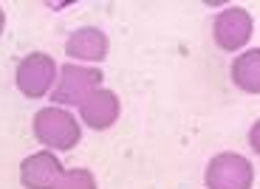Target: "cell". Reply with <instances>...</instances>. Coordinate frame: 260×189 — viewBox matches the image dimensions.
<instances>
[{"label":"cell","mask_w":260,"mask_h":189,"mask_svg":"<svg viewBox=\"0 0 260 189\" xmlns=\"http://www.w3.org/2000/svg\"><path fill=\"white\" fill-rule=\"evenodd\" d=\"M102 71L99 68H85V65H62L59 79L51 91L54 107H68V104H82L99 85H102Z\"/></svg>","instance_id":"obj_2"},{"label":"cell","mask_w":260,"mask_h":189,"mask_svg":"<svg viewBox=\"0 0 260 189\" xmlns=\"http://www.w3.org/2000/svg\"><path fill=\"white\" fill-rule=\"evenodd\" d=\"M59 178H62V164L48 150L34 153L20 164V183L26 189H57Z\"/></svg>","instance_id":"obj_6"},{"label":"cell","mask_w":260,"mask_h":189,"mask_svg":"<svg viewBox=\"0 0 260 189\" xmlns=\"http://www.w3.org/2000/svg\"><path fill=\"white\" fill-rule=\"evenodd\" d=\"M119 96L113 91H105V88H96L91 96L79 104V116L82 122L91 127V130H108L111 124H116L119 119Z\"/></svg>","instance_id":"obj_7"},{"label":"cell","mask_w":260,"mask_h":189,"mask_svg":"<svg viewBox=\"0 0 260 189\" xmlns=\"http://www.w3.org/2000/svg\"><path fill=\"white\" fill-rule=\"evenodd\" d=\"M34 136L43 147L51 150H74L82 138L79 122L65 107H43L34 116Z\"/></svg>","instance_id":"obj_1"},{"label":"cell","mask_w":260,"mask_h":189,"mask_svg":"<svg viewBox=\"0 0 260 189\" xmlns=\"http://www.w3.org/2000/svg\"><path fill=\"white\" fill-rule=\"evenodd\" d=\"M14 82H17V91L23 93V96L43 99L54 88V82H57V62L43 51L28 54V57L20 59Z\"/></svg>","instance_id":"obj_3"},{"label":"cell","mask_w":260,"mask_h":189,"mask_svg":"<svg viewBox=\"0 0 260 189\" xmlns=\"http://www.w3.org/2000/svg\"><path fill=\"white\" fill-rule=\"evenodd\" d=\"M252 28L254 23L246 9H238V6L223 9V12L215 14V23H212L215 46L221 51H241L252 37Z\"/></svg>","instance_id":"obj_5"},{"label":"cell","mask_w":260,"mask_h":189,"mask_svg":"<svg viewBox=\"0 0 260 189\" xmlns=\"http://www.w3.org/2000/svg\"><path fill=\"white\" fill-rule=\"evenodd\" d=\"M249 144H252V150L260 156V119L252 124V130H249Z\"/></svg>","instance_id":"obj_11"},{"label":"cell","mask_w":260,"mask_h":189,"mask_svg":"<svg viewBox=\"0 0 260 189\" xmlns=\"http://www.w3.org/2000/svg\"><path fill=\"white\" fill-rule=\"evenodd\" d=\"M207 189H252L254 167L238 153H221L207 164Z\"/></svg>","instance_id":"obj_4"},{"label":"cell","mask_w":260,"mask_h":189,"mask_svg":"<svg viewBox=\"0 0 260 189\" xmlns=\"http://www.w3.org/2000/svg\"><path fill=\"white\" fill-rule=\"evenodd\" d=\"M232 82L243 93H260V48H249L232 62Z\"/></svg>","instance_id":"obj_9"},{"label":"cell","mask_w":260,"mask_h":189,"mask_svg":"<svg viewBox=\"0 0 260 189\" xmlns=\"http://www.w3.org/2000/svg\"><path fill=\"white\" fill-rule=\"evenodd\" d=\"M57 189H96V178H93L88 170L77 167V170L62 172V178H59Z\"/></svg>","instance_id":"obj_10"},{"label":"cell","mask_w":260,"mask_h":189,"mask_svg":"<svg viewBox=\"0 0 260 189\" xmlns=\"http://www.w3.org/2000/svg\"><path fill=\"white\" fill-rule=\"evenodd\" d=\"M3 23H6V17H3V9H0V34H3Z\"/></svg>","instance_id":"obj_12"},{"label":"cell","mask_w":260,"mask_h":189,"mask_svg":"<svg viewBox=\"0 0 260 189\" xmlns=\"http://www.w3.org/2000/svg\"><path fill=\"white\" fill-rule=\"evenodd\" d=\"M65 54L74 59H82V62H102L108 57V37L102 28L93 26L77 28L65 43Z\"/></svg>","instance_id":"obj_8"}]
</instances>
